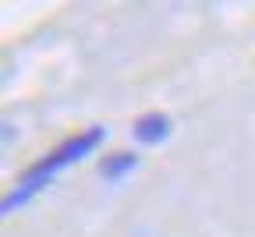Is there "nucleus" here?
I'll return each mask as SVG.
<instances>
[{
	"mask_svg": "<svg viewBox=\"0 0 255 237\" xmlns=\"http://www.w3.org/2000/svg\"><path fill=\"white\" fill-rule=\"evenodd\" d=\"M107 138V127H85L82 134H75V138H68L60 149H53L50 156H43L36 166H28V174L18 181V188L4 198V213L11 216V213H18V209H25L32 198H36L43 188H50L53 184V177L60 174V170H68L71 163H78V159H85L89 152H96L100 149V142Z\"/></svg>",
	"mask_w": 255,
	"mask_h": 237,
	"instance_id": "nucleus-1",
	"label": "nucleus"
},
{
	"mask_svg": "<svg viewBox=\"0 0 255 237\" xmlns=\"http://www.w3.org/2000/svg\"><path fill=\"white\" fill-rule=\"evenodd\" d=\"M170 117L167 114H145V117H138L135 120V142H142V145H159V142H163L167 138V134H170Z\"/></svg>",
	"mask_w": 255,
	"mask_h": 237,
	"instance_id": "nucleus-2",
	"label": "nucleus"
},
{
	"mask_svg": "<svg viewBox=\"0 0 255 237\" xmlns=\"http://www.w3.org/2000/svg\"><path fill=\"white\" fill-rule=\"evenodd\" d=\"M135 166H138V156H135V152H110V156L100 163V174L117 184V181H124L128 174H131Z\"/></svg>",
	"mask_w": 255,
	"mask_h": 237,
	"instance_id": "nucleus-3",
	"label": "nucleus"
}]
</instances>
